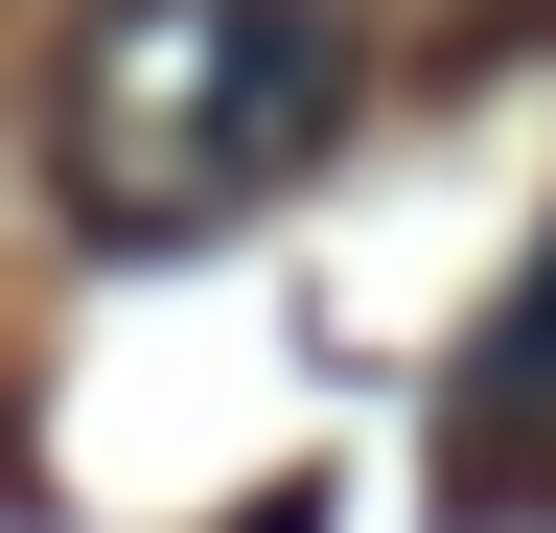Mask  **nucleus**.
I'll list each match as a JSON object with an SVG mask.
<instances>
[{
  "label": "nucleus",
  "mask_w": 556,
  "mask_h": 533,
  "mask_svg": "<svg viewBox=\"0 0 556 533\" xmlns=\"http://www.w3.org/2000/svg\"><path fill=\"white\" fill-rule=\"evenodd\" d=\"M348 140V0H93L47 71V163L116 255L232 232Z\"/></svg>",
  "instance_id": "nucleus-1"
},
{
  "label": "nucleus",
  "mask_w": 556,
  "mask_h": 533,
  "mask_svg": "<svg viewBox=\"0 0 556 533\" xmlns=\"http://www.w3.org/2000/svg\"><path fill=\"white\" fill-rule=\"evenodd\" d=\"M441 487L464 510H556V232L510 255V302H486L464 371H441Z\"/></svg>",
  "instance_id": "nucleus-2"
},
{
  "label": "nucleus",
  "mask_w": 556,
  "mask_h": 533,
  "mask_svg": "<svg viewBox=\"0 0 556 533\" xmlns=\"http://www.w3.org/2000/svg\"><path fill=\"white\" fill-rule=\"evenodd\" d=\"M255 533H325V487H278V510H255Z\"/></svg>",
  "instance_id": "nucleus-3"
}]
</instances>
